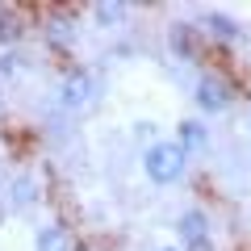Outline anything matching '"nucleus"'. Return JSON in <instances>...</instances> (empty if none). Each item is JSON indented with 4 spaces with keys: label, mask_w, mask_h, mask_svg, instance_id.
Returning <instances> with one entry per match:
<instances>
[{
    "label": "nucleus",
    "mask_w": 251,
    "mask_h": 251,
    "mask_svg": "<svg viewBox=\"0 0 251 251\" xmlns=\"http://www.w3.org/2000/svg\"><path fill=\"white\" fill-rule=\"evenodd\" d=\"M184 251H214V239L209 234L205 239H193V243H184Z\"/></svg>",
    "instance_id": "obj_14"
},
{
    "label": "nucleus",
    "mask_w": 251,
    "mask_h": 251,
    "mask_svg": "<svg viewBox=\"0 0 251 251\" xmlns=\"http://www.w3.org/2000/svg\"><path fill=\"white\" fill-rule=\"evenodd\" d=\"M230 100H234V92H230V84L222 80V75H201L197 80V109L201 113H226V109H230Z\"/></svg>",
    "instance_id": "obj_3"
},
{
    "label": "nucleus",
    "mask_w": 251,
    "mask_h": 251,
    "mask_svg": "<svg viewBox=\"0 0 251 251\" xmlns=\"http://www.w3.org/2000/svg\"><path fill=\"white\" fill-rule=\"evenodd\" d=\"M34 197H38V184L29 176H21L17 184H13V209H29V205H34Z\"/></svg>",
    "instance_id": "obj_12"
},
{
    "label": "nucleus",
    "mask_w": 251,
    "mask_h": 251,
    "mask_svg": "<svg viewBox=\"0 0 251 251\" xmlns=\"http://www.w3.org/2000/svg\"><path fill=\"white\" fill-rule=\"evenodd\" d=\"M13 72H17V54L4 50V54H0V75H13Z\"/></svg>",
    "instance_id": "obj_13"
},
{
    "label": "nucleus",
    "mask_w": 251,
    "mask_h": 251,
    "mask_svg": "<svg viewBox=\"0 0 251 251\" xmlns=\"http://www.w3.org/2000/svg\"><path fill=\"white\" fill-rule=\"evenodd\" d=\"M97 97V80H92L88 72H67V80H63V105L67 109H84L88 100Z\"/></svg>",
    "instance_id": "obj_4"
},
{
    "label": "nucleus",
    "mask_w": 251,
    "mask_h": 251,
    "mask_svg": "<svg viewBox=\"0 0 251 251\" xmlns=\"http://www.w3.org/2000/svg\"><path fill=\"white\" fill-rule=\"evenodd\" d=\"M176 234L184 243H193V239H205L209 234V218L201 214V209H184V214L176 218Z\"/></svg>",
    "instance_id": "obj_8"
},
{
    "label": "nucleus",
    "mask_w": 251,
    "mask_h": 251,
    "mask_svg": "<svg viewBox=\"0 0 251 251\" xmlns=\"http://www.w3.org/2000/svg\"><path fill=\"white\" fill-rule=\"evenodd\" d=\"M168 42H172V54L184 59V63H201V54H205V34L193 21H172Z\"/></svg>",
    "instance_id": "obj_2"
},
{
    "label": "nucleus",
    "mask_w": 251,
    "mask_h": 251,
    "mask_svg": "<svg viewBox=\"0 0 251 251\" xmlns=\"http://www.w3.org/2000/svg\"><path fill=\"white\" fill-rule=\"evenodd\" d=\"M247 130H251V113H247Z\"/></svg>",
    "instance_id": "obj_16"
},
{
    "label": "nucleus",
    "mask_w": 251,
    "mask_h": 251,
    "mask_svg": "<svg viewBox=\"0 0 251 251\" xmlns=\"http://www.w3.org/2000/svg\"><path fill=\"white\" fill-rule=\"evenodd\" d=\"M163 251H180V247H163Z\"/></svg>",
    "instance_id": "obj_15"
},
{
    "label": "nucleus",
    "mask_w": 251,
    "mask_h": 251,
    "mask_svg": "<svg viewBox=\"0 0 251 251\" xmlns=\"http://www.w3.org/2000/svg\"><path fill=\"white\" fill-rule=\"evenodd\" d=\"M92 17H97V25L113 29V25L126 21V4H117V0H97V4H92Z\"/></svg>",
    "instance_id": "obj_11"
},
{
    "label": "nucleus",
    "mask_w": 251,
    "mask_h": 251,
    "mask_svg": "<svg viewBox=\"0 0 251 251\" xmlns=\"http://www.w3.org/2000/svg\"><path fill=\"white\" fill-rule=\"evenodd\" d=\"M0 188H4V180H0Z\"/></svg>",
    "instance_id": "obj_17"
},
{
    "label": "nucleus",
    "mask_w": 251,
    "mask_h": 251,
    "mask_svg": "<svg viewBox=\"0 0 251 251\" xmlns=\"http://www.w3.org/2000/svg\"><path fill=\"white\" fill-rule=\"evenodd\" d=\"M143 172L155 180V184H176L184 176V151L176 143H155L151 151L143 155Z\"/></svg>",
    "instance_id": "obj_1"
},
{
    "label": "nucleus",
    "mask_w": 251,
    "mask_h": 251,
    "mask_svg": "<svg viewBox=\"0 0 251 251\" xmlns=\"http://www.w3.org/2000/svg\"><path fill=\"white\" fill-rule=\"evenodd\" d=\"M21 34H25V13H21V4H0V46L21 42Z\"/></svg>",
    "instance_id": "obj_5"
},
{
    "label": "nucleus",
    "mask_w": 251,
    "mask_h": 251,
    "mask_svg": "<svg viewBox=\"0 0 251 251\" xmlns=\"http://www.w3.org/2000/svg\"><path fill=\"white\" fill-rule=\"evenodd\" d=\"M201 34L222 38V42H239V38H243V25H239V21H230L226 13H205V21H201Z\"/></svg>",
    "instance_id": "obj_7"
},
{
    "label": "nucleus",
    "mask_w": 251,
    "mask_h": 251,
    "mask_svg": "<svg viewBox=\"0 0 251 251\" xmlns=\"http://www.w3.org/2000/svg\"><path fill=\"white\" fill-rule=\"evenodd\" d=\"M38 251H75V239L67 234V226H42L38 230Z\"/></svg>",
    "instance_id": "obj_10"
},
{
    "label": "nucleus",
    "mask_w": 251,
    "mask_h": 251,
    "mask_svg": "<svg viewBox=\"0 0 251 251\" xmlns=\"http://www.w3.org/2000/svg\"><path fill=\"white\" fill-rule=\"evenodd\" d=\"M176 147H180L184 155H188V151H205V147H209V130H205L201 122L188 117V122L176 126Z\"/></svg>",
    "instance_id": "obj_6"
},
{
    "label": "nucleus",
    "mask_w": 251,
    "mask_h": 251,
    "mask_svg": "<svg viewBox=\"0 0 251 251\" xmlns=\"http://www.w3.org/2000/svg\"><path fill=\"white\" fill-rule=\"evenodd\" d=\"M46 38H50V42H72L75 38V9H50Z\"/></svg>",
    "instance_id": "obj_9"
}]
</instances>
